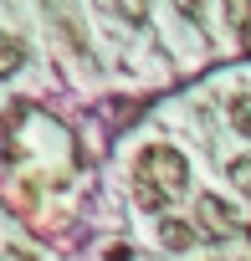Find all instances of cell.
I'll return each instance as SVG.
<instances>
[{
    "mask_svg": "<svg viewBox=\"0 0 251 261\" xmlns=\"http://www.w3.org/2000/svg\"><path fill=\"white\" fill-rule=\"evenodd\" d=\"M185 190H190V164H185V154H180V149L154 144V149H144V154H139L134 195H139V205H144V210H164V205H169V200H180Z\"/></svg>",
    "mask_w": 251,
    "mask_h": 261,
    "instance_id": "cell-1",
    "label": "cell"
},
{
    "mask_svg": "<svg viewBox=\"0 0 251 261\" xmlns=\"http://www.w3.org/2000/svg\"><path fill=\"white\" fill-rule=\"evenodd\" d=\"M195 215H200V225L210 230V241L241 236V215H236V205L220 200V195H200V200H195Z\"/></svg>",
    "mask_w": 251,
    "mask_h": 261,
    "instance_id": "cell-2",
    "label": "cell"
},
{
    "mask_svg": "<svg viewBox=\"0 0 251 261\" xmlns=\"http://www.w3.org/2000/svg\"><path fill=\"white\" fill-rule=\"evenodd\" d=\"M159 241H164L169 251H190V246H195V225H190V220H159Z\"/></svg>",
    "mask_w": 251,
    "mask_h": 261,
    "instance_id": "cell-3",
    "label": "cell"
},
{
    "mask_svg": "<svg viewBox=\"0 0 251 261\" xmlns=\"http://www.w3.org/2000/svg\"><path fill=\"white\" fill-rule=\"evenodd\" d=\"M21 62H26V46L11 36V31H0V77H11V72H21Z\"/></svg>",
    "mask_w": 251,
    "mask_h": 261,
    "instance_id": "cell-4",
    "label": "cell"
},
{
    "mask_svg": "<svg viewBox=\"0 0 251 261\" xmlns=\"http://www.w3.org/2000/svg\"><path fill=\"white\" fill-rule=\"evenodd\" d=\"M231 128H236V134H246V139H251V92L231 97Z\"/></svg>",
    "mask_w": 251,
    "mask_h": 261,
    "instance_id": "cell-5",
    "label": "cell"
},
{
    "mask_svg": "<svg viewBox=\"0 0 251 261\" xmlns=\"http://www.w3.org/2000/svg\"><path fill=\"white\" fill-rule=\"evenodd\" d=\"M220 11H225V21H231L236 31L251 26V0H220Z\"/></svg>",
    "mask_w": 251,
    "mask_h": 261,
    "instance_id": "cell-6",
    "label": "cell"
},
{
    "mask_svg": "<svg viewBox=\"0 0 251 261\" xmlns=\"http://www.w3.org/2000/svg\"><path fill=\"white\" fill-rule=\"evenodd\" d=\"M225 174H231V185H236L241 195H251V154H241V159H231V169H225Z\"/></svg>",
    "mask_w": 251,
    "mask_h": 261,
    "instance_id": "cell-7",
    "label": "cell"
},
{
    "mask_svg": "<svg viewBox=\"0 0 251 261\" xmlns=\"http://www.w3.org/2000/svg\"><path fill=\"white\" fill-rule=\"evenodd\" d=\"M113 6H118V16H123V21H134V26L149 16V0H113Z\"/></svg>",
    "mask_w": 251,
    "mask_h": 261,
    "instance_id": "cell-8",
    "label": "cell"
},
{
    "mask_svg": "<svg viewBox=\"0 0 251 261\" xmlns=\"http://www.w3.org/2000/svg\"><path fill=\"white\" fill-rule=\"evenodd\" d=\"M180 6H185V11H190V16H195V0H180Z\"/></svg>",
    "mask_w": 251,
    "mask_h": 261,
    "instance_id": "cell-9",
    "label": "cell"
}]
</instances>
